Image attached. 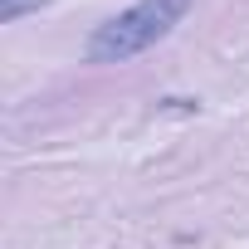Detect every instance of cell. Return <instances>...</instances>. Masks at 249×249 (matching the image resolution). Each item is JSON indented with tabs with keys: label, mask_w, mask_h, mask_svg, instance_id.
<instances>
[{
	"label": "cell",
	"mask_w": 249,
	"mask_h": 249,
	"mask_svg": "<svg viewBox=\"0 0 249 249\" xmlns=\"http://www.w3.org/2000/svg\"><path fill=\"white\" fill-rule=\"evenodd\" d=\"M196 0H137V5L117 10L112 20H103L88 35V59L93 64H127L142 49L161 44L186 15H191Z\"/></svg>",
	"instance_id": "6da1fadb"
},
{
	"label": "cell",
	"mask_w": 249,
	"mask_h": 249,
	"mask_svg": "<svg viewBox=\"0 0 249 249\" xmlns=\"http://www.w3.org/2000/svg\"><path fill=\"white\" fill-rule=\"evenodd\" d=\"M39 5H49V0H0V20H20V15H30V10H39Z\"/></svg>",
	"instance_id": "7a4b0ae2"
}]
</instances>
